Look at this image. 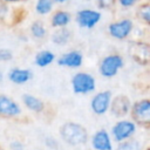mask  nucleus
Listing matches in <instances>:
<instances>
[{
    "instance_id": "nucleus-1",
    "label": "nucleus",
    "mask_w": 150,
    "mask_h": 150,
    "mask_svg": "<svg viewBox=\"0 0 150 150\" xmlns=\"http://www.w3.org/2000/svg\"><path fill=\"white\" fill-rule=\"evenodd\" d=\"M59 135L60 138L66 144L73 148L82 146L89 139V132L87 128L83 124L74 121H68L62 123L59 129Z\"/></svg>"
},
{
    "instance_id": "nucleus-2",
    "label": "nucleus",
    "mask_w": 150,
    "mask_h": 150,
    "mask_svg": "<svg viewBox=\"0 0 150 150\" xmlns=\"http://www.w3.org/2000/svg\"><path fill=\"white\" fill-rule=\"evenodd\" d=\"M71 91L77 96H88L97 90L96 76L87 70H75L70 77Z\"/></svg>"
},
{
    "instance_id": "nucleus-3",
    "label": "nucleus",
    "mask_w": 150,
    "mask_h": 150,
    "mask_svg": "<svg viewBox=\"0 0 150 150\" xmlns=\"http://www.w3.org/2000/svg\"><path fill=\"white\" fill-rule=\"evenodd\" d=\"M125 59L118 52H111L101 57L97 64V73L102 79L111 80L124 68Z\"/></svg>"
},
{
    "instance_id": "nucleus-4",
    "label": "nucleus",
    "mask_w": 150,
    "mask_h": 150,
    "mask_svg": "<svg viewBox=\"0 0 150 150\" xmlns=\"http://www.w3.org/2000/svg\"><path fill=\"white\" fill-rule=\"evenodd\" d=\"M136 30L135 20L130 16H121L107 25L108 35L115 41H127L129 40Z\"/></svg>"
},
{
    "instance_id": "nucleus-5",
    "label": "nucleus",
    "mask_w": 150,
    "mask_h": 150,
    "mask_svg": "<svg viewBox=\"0 0 150 150\" xmlns=\"http://www.w3.org/2000/svg\"><path fill=\"white\" fill-rule=\"evenodd\" d=\"M138 125L128 116L123 118H117L111 125L109 132L114 143H121L129 138H132L138 132Z\"/></svg>"
},
{
    "instance_id": "nucleus-6",
    "label": "nucleus",
    "mask_w": 150,
    "mask_h": 150,
    "mask_svg": "<svg viewBox=\"0 0 150 150\" xmlns=\"http://www.w3.org/2000/svg\"><path fill=\"white\" fill-rule=\"evenodd\" d=\"M73 20H75V23L79 28L91 30L101 22L102 12L94 7H82L76 11Z\"/></svg>"
},
{
    "instance_id": "nucleus-7",
    "label": "nucleus",
    "mask_w": 150,
    "mask_h": 150,
    "mask_svg": "<svg viewBox=\"0 0 150 150\" xmlns=\"http://www.w3.org/2000/svg\"><path fill=\"white\" fill-rule=\"evenodd\" d=\"M129 117L138 125V128L148 129L150 125V100L141 97L131 103Z\"/></svg>"
},
{
    "instance_id": "nucleus-8",
    "label": "nucleus",
    "mask_w": 150,
    "mask_h": 150,
    "mask_svg": "<svg viewBox=\"0 0 150 150\" xmlns=\"http://www.w3.org/2000/svg\"><path fill=\"white\" fill-rule=\"evenodd\" d=\"M112 91L109 89L96 90L91 94L89 100V108L90 111L95 116H104L109 112L111 100H112Z\"/></svg>"
},
{
    "instance_id": "nucleus-9",
    "label": "nucleus",
    "mask_w": 150,
    "mask_h": 150,
    "mask_svg": "<svg viewBox=\"0 0 150 150\" xmlns=\"http://www.w3.org/2000/svg\"><path fill=\"white\" fill-rule=\"evenodd\" d=\"M22 114L21 103L9 95L0 94V120H18Z\"/></svg>"
},
{
    "instance_id": "nucleus-10",
    "label": "nucleus",
    "mask_w": 150,
    "mask_h": 150,
    "mask_svg": "<svg viewBox=\"0 0 150 150\" xmlns=\"http://www.w3.org/2000/svg\"><path fill=\"white\" fill-rule=\"evenodd\" d=\"M129 56L141 66H148L150 60V48L149 43L143 40H132L129 42L128 47Z\"/></svg>"
},
{
    "instance_id": "nucleus-11",
    "label": "nucleus",
    "mask_w": 150,
    "mask_h": 150,
    "mask_svg": "<svg viewBox=\"0 0 150 150\" xmlns=\"http://www.w3.org/2000/svg\"><path fill=\"white\" fill-rule=\"evenodd\" d=\"M56 62L61 68H66L70 70H79L83 66L84 55L80 49H69L62 53L56 59Z\"/></svg>"
},
{
    "instance_id": "nucleus-12",
    "label": "nucleus",
    "mask_w": 150,
    "mask_h": 150,
    "mask_svg": "<svg viewBox=\"0 0 150 150\" xmlns=\"http://www.w3.org/2000/svg\"><path fill=\"white\" fill-rule=\"evenodd\" d=\"M88 142L93 150H114L115 143L110 136V132L105 128H100L89 135Z\"/></svg>"
},
{
    "instance_id": "nucleus-13",
    "label": "nucleus",
    "mask_w": 150,
    "mask_h": 150,
    "mask_svg": "<svg viewBox=\"0 0 150 150\" xmlns=\"http://www.w3.org/2000/svg\"><path fill=\"white\" fill-rule=\"evenodd\" d=\"M131 103H132V101L130 100V97L124 94H118L116 96H112L109 112L115 118L128 117L130 114Z\"/></svg>"
},
{
    "instance_id": "nucleus-14",
    "label": "nucleus",
    "mask_w": 150,
    "mask_h": 150,
    "mask_svg": "<svg viewBox=\"0 0 150 150\" xmlns=\"http://www.w3.org/2000/svg\"><path fill=\"white\" fill-rule=\"evenodd\" d=\"M73 22V14L66 8H55L49 15V26L53 29L69 27Z\"/></svg>"
},
{
    "instance_id": "nucleus-15",
    "label": "nucleus",
    "mask_w": 150,
    "mask_h": 150,
    "mask_svg": "<svg viewBox=\"0 0 150 150\" xmlns=\"http://www.w3.org/2000/svg\"><path fill=\"white\" fill-rule=\"evenodd\" d=\"M21 105L25 109H27L28 111L36 114V115L45 112L46 108H47L45 101L41 97H39L34 94H29V93H26L21 96Z\"/></svg>"
},
{
    "instance_id": "nucleus-16",
    "label": "nucleus",
    "mask_w": 150,
    "mask_h": 150,
    "mask_svg": "<svg viewBox=\"0 0 150 150\" xmlns=\"http://www.w3.org/2000/svg\"><path fill=\"white\" fill-rule=\"evenodd\" d=\"M7 79L15 86H23L33 79V71L29 68L13 67L7 73Z\"/></svg>"
},
{
    "instance_id": "nucleus-17",
    "label": "nucleus",
    "mask_w": 150,
    "mask_h": 150,
    "mask_svg": "<svg viewBox=\"0 0 150 150\" xmlns=\"http://www.w3.org/2000/svg\"><path fill=\"white\" fill-rule=\"evenodd\" d=\"M49 40L54 46L57 47H66L73 40V33L68 27L64 28H56L49 35Z\"/></svg>"
},
{
    "instance_id": "nucleus-18",
    "label": "nucleus",
    "mask_w": 150,
    "mask_h": 150,
    "mask_svg": "<svg viewBox=\"0 0 150 150\" xmlns=\"http://www.w3.org/2000/svg\"><path fill=\"white\" fill-rule=\"evenodd\" d=\"M28 32H29V35L36 41H43L49 35L48 27L46 22L41 19L33 20L28 27Z\"/></svg>"
},
{
    "instance_id": "nucleus-19",
    "label": "nucleus",
    "mask_w": 150,
    "mask_h": 150,
    "mask_svg": "<svg viewBox=\"0 0 150 150\" xmlns=\"http://www.w3.org/2000/svg\"><path fill=\"white\" fill-rule=\"evenodd\" d=\"M55 61H56V55L50 49H41L36 52L34 55V60H33L34 64L41 69L52 66Z\"/></svg>"
},
{
    "instance_id": "nucleus-20",
    "label": "nucleus",
    "mask_w": 150,
    "mask_h": 150,
    "mask_svg": "<svg viewBox=\"0 0 150 150\" xmlns=\"http://www.w3.org/2000/svg\"><path fill=\"white\" fill-rule=\"evenodd\" d=\"M135 16L139 23L144 27H149L150 25V4L148 0L142 1L138 6L135 7Z\"/></svg>"
},
{
    "instance_id": "nucleus-21",
    "label": "nucleus",
    "mask_w": 150,
    "mask_h": 150,
    "mask_svg": "<svg viewBox=\"0 0 150 150\" xmlns=\"http://www.w3.org/2000/svg\"><path fill=\"white\" fill-rule=\"evenodd\" d=\"M146 149L148 145L143 142V139L137 138L136 136L127 141H123L121 143H116V146L114 148V150H146Z\"/></svg>"
},
{
    "instance_id": "nucleus-22",
    "label": "nucleus",
    "mask_w": 150,
    "mask_h": 150,
    "mask_svg": "<svg viewBox=\"0 0 150 150\" xmlns=\"http://www.w3.org/2000/svg\"><path fill=\"white\" fill-rule=\"evenodd\" d=\"M56 8L53 0H34L33 9L38 16H49Z\"/></svg>"
},
{
    "instance_id": "nucleus-23",
    "label": "nucleus",
    "mask_w": 150,
    "mask_h": 150,
    "mask_svg": "<svg viewBox=\"0 0 150 150\" xmlns=\"http://www.w3.org/2000/svg\"><path fill=\"white\" fill-rule=\"evenodd\" d=\"M144 0H116V6L121 11H130L138 6Z\"/></svg>"
},
{
    "instance_id": "nucleus-24",
    "label": "nucleus",
    "mask_w": 150,
    "mask_h": 150,
    "mask_svg": "<svg viewBox=\"0 0 150 150\" xmlns=\"http://www.w3.org/2000/svg\"><path fill=\"white\" fill-rule=\"evenodd\" d=\"M95 5L100 11H110L116 7V0H95Z\"/></svg>"
},
{
    "instance_id": "nucleus-25",
    "label": "nucleus",
    "mask_w": 150,
    "mask_h": 150,
    "mask_svg": "<svg viewBox=\"0 0 150 150\" xmlns=\"http://www.w3.org/2000/svg\"><path fill=\"white\" fill-rule=\"evenodd\" d=\"M14 55L9 48H0V63H7L13 60Z\"/></svg>"
},
{
    "instance_id": "nucleus-26",
    "label": "nucleus",
    "mask_w": 150,
    "mask_h": 150,
    "mask_svg": "<svg viewBox=\"0 0 150 150\" xmlns=\"http://www.w3.org/2000/svg\"><path fill=\"white\" fill-rule=\"evenodd\" d=\"M45 145L50 150H57L59 149V142L53 136H47L45 138Z\"/></svg>"
},
{
    "instance_id": "nucleus-27",
    "label": "nucleus",
    "mask_w": 150,
    "mask_h": 150,
    "mask_svg": "<svg viewBox=\"0 0 150 150\" xmlns=\"http://www.w3.org/2000/svg\"><path fill=\"white\" fill-rule=\"evenodd\" d=\"M9 6L8 5H6V4H4V2H1L0 1V21H4V20H6V19H8V16H9Z\"/></svg>"
},
{
    "instance_id": "nucleus-28",
    "label": "nucleus",
    "mask_w": 150,
    "mask_h": 150,
    "mask_svg": "<svg viewBox=\"0 0 150 150\" xmlns=\"http://www.w3.org/2000/svg\"><path fill=\"white\" fill-rule=\"evenodd\" d=\"M9 150H25V144L20 139H13L8 144Z\"/></svg>"
},
{
    "instance_id": "nucleus-29",
    "label": "nucleus",
    "mask_w": 150,
    "mask_h": 150,
    "mask_svg": "<svg viewBox=\"0 0 150 150\" xmlns=\"http://www.w3.org/2000/svg\"><path fill=\"white\" fill-rule=\"evenodd\" d=\"M1 2L8 5V6H16V5H22V4H26L28 2L29 0H0Z\"/></svg>"
},
{
    "instance_id": "nucleus-30",
    "label": "nucleus",
    "mask_w": 150,
    "mask_h": 150,
    "mask_svg": "<svg viewBox=\"0 0 150 150\" xmlns=\"http://www.w3.org/2000/svg\"><path fill=\"white\" fill-rule=\"evenodd\" d=\"M53 2L55 4V6L62 7V6H66V5H68L69 2H71V0H53Z\"/></svg>"
},
{
    "instance_id": "nucleus-31",
    "label": "nucleus",
    "mask_w": 150,
    "mask_h": 150,
    "mask_svg": "<svg viewBox=\"0 0 150 150\" xmlns=\"http://www.w3.org/2000/svg\"><path fill=\"white\" fill-rule=\"evenodd\" d=\"M2 77H4V75H2V73H1V71H0V81H1V80H2Z\"/></svg>"
},
{
    "instance_id": "nucleus-32",
    "label": "nucleus",
    "mask_w": 150,
    "mask_h": 150,
    "mask_svg": "<svg viewBox=\"0 0 150 150\" xmlns=\"http://www.w3.org/2000/svg\"><path fill=\"white\" fill-rule=\"evenodd\" d=\"M81 1H84V2H89V1H91V0H81Z\"/></svg>"
}]
</instances>
